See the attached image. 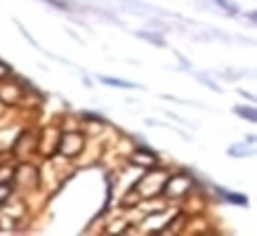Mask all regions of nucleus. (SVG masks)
Instances as JSON below:
<instances>
[{
	"label": "nucleus",
	"mask_w": 257,
	"mask_h": 236,
	"mask_svg": "<svg viewBox=\"0 0 257 236\" xmlns=\"http://www.w3.org/2000/svg\"><path fill=\"white\" fill-rule=\"evenodd\" d=\"M81 149H83V137L78 132H64L62 135V154L76 156Z\"/></svg>",
	"instance_id": "obj_1"
},
{
	"label": "nucleus",
	"mask_w": 257,
	"mask_h": 236,
	"mask_svg": "<svg viewBox=\"0 0 257 236\" xmlns=\"http://www.w3.org/2000/svg\"><path fill=\"white\" fill-rule=\"evenodd\" d=\"M132 163H142L144 168H153L156 165V156L151 154L149 149H139L132 154Z\"/></svg>",
	"instance_id": "obj_2"
},
{
	"label": "nucleus",
	"mask_w": 257,
	"mask_h": 236,
	"mask_svg": "<svg viewBox=\"0 0 257 236\" xmlns=\"http://www.w3.org/2000/svg\"><path fill=\"white\" fill-rule=\"evenodd\" d=\"M222 196L227 198V201H231V203H236V206H248V198L243 196V194H231V191H227V189H217Z\"/></svg>",
	"instance_id": "obj_3"
},
{
	"label": "nucleus",
	"mask_w": 257,
	"mask_h": 236,
	"mask_svg": "<svg viewBox=\"0 0 257 236\" xmlns=\"http://www.w3.org/2000/svg\"><path fill=\"white\" fill-rule=\"evenodd\" d=\"M102 83H107V85H113V88H128V90H132L137 88L135 83H130V80H123V78H107V76H102Z\"/></svg>",
	"instance_id": "obj_4"
},
{
	"label": "nucleus",
	"mask_w": 257,
	"mask_h": 236,
	"mask_svg": "<svg viewBox=\"0 0 257 236\" xmlns=\"http://www.w3.org/2000/svg\"><path fill=\"white\" fill-rule=\"evenodd\" d=\"M137 36L144 38V40H149V43H153V45H158V47L165 45V40H163L161 36H153V33H149V31H137Z\"/></svg>",
	"instance_id": "obj_5"
},
{
	"label": "nucleus",
	"mask_w": 257,
	"mask_h": 236,
	"mask_svg": "<svg viewBox=\"0 0 257 236\" xmlns=\"http://www.w3.org/2000/svg\"><path fill=\"white\" fill-rule=\"evenodd\" d=\"M234 111H236V114H238L241 118H245V120L255 123V111H253V109H245V106H236Z\"/></svg>",
	"instance_id": "obj_6"
},
{
	"label": "nucleus",
	"mask_w": 257,
	"mask_h": 236,
	"mask_svg": "<svg viewBox=\"0 0 257 236\" xmlns=\"http://www.w3.org/2000/svg\"><path fill=\"white\" fill-rule=\"evenodd\" d=\"M215 2L219 5V7H224V10H227L229 14H236V12H238V7H236L231 0H215Z\"/></svg>",
	"instance_id": "obj_7"
},
{
	"label": "nucleus",
	"mask_w": 257,
	"mask_h": 236,
	"mask_svg": "<svg viewBox=\"0 0 257 236\" xmlns=\"http://www.w3.org/2000/svg\"><path fill=\"white\" fill-rule=\"evenodd\" d=\"M250 149H229V156H248Z\"/></svg>",
	"instance_id": "obj_8"
},
{
	"label": "nucleus",
	"mask_w": 257,
	"mask_h": 236,
	"mask_svg": "<svg viewBox=\"0 0 257 236\" xmlns=\"http://www.w3.org/2000/svg\"><path fill=\"white\" fill-rule=\"evenodd\" d=\"M7 196H10V187H7V184H0V203Z\"/></svg>",
	"instance_id": "obj_9"
}]
</instances>
